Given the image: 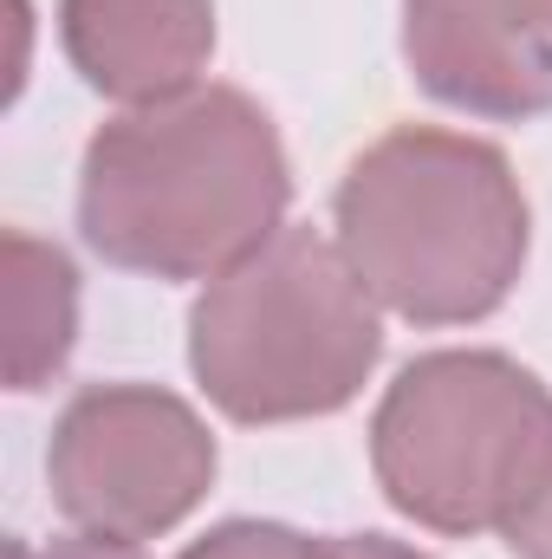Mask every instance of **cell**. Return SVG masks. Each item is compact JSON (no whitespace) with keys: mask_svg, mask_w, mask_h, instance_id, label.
Returning <instances> with one entry per match:
<instances>
[{"mask_svg":"<svg viewBox=\"0 0 552 559\" xmlns=\"http://www.w3.org/2000/svg\"><path fill=\"white\" fill-rule=\"evenodd\" d=\"M305 534H292L286 521H221L202 540H189L182 559H305Z\"/></svg>","mask_w":552,"mask_h":559,"instance_id":"obj_9","label":"cell"},{"mask_svg":"<svg viewBox=\"0 0 552 559\" xmlns=\"http://www.w3.org/2000/svg\"><path fill=\"white\" fill-rule=\"evenodd\" d=\"M7 559H143V547H118V540L72 534V540H52V547H26V540H13Z\"/></svg>","mask_w":552,"mask_h":559,"instance_id":"obj_12","label":"cell"},{"mask_svg":"<svg viewBox=\"0 0 552 559\" xmlns=\"http://www.w3.org/2000/svg\"><path fill=\"white\" fill-rule=\"evenodd\" d=\"M404 59L435 105L533 124L552 111V0H404Z\"/></svg>","mask_w":552,"mask_h":559,"instance_id":"obj_6","label":"cell"},{"mask_svg":"<svg viewBox=\"0 0 552 559\" xmlns=\"http://www.w3.org/2000/svg\"><path fill=\"white\" fill-rule=\"evenodd\" d=\"M552 468V391L507 352H422L371 417V475L429 534H507Z\"/></svg>","mask_w":552,"mask_h":559,"instance_id":"obj_4","label":"cell"},{"mask_svg":"<svg viewBox=\"0 0 552 559\" xmlns=\"http://www.w3.org/2000/svg\"><path fill=\"white\" fill-rule=\"evenodd\" d=\"M292 163L241 85L137 105L85 143L79 235L98 261L149 280H215L286 228Z\"/></svg>","mask_w":552,"mask_h":559,"instance_id":"obj_1","label":"cell"},{"mask_svg":"<svg viewBox=\"0 0 552 559\" xmlns=\"http://www.w3.org/2000/svg\"><path fill=\"white\" fill-rule=\"evenodd\" d=\"M0 261H7V384L46 391L72 345H79V267L65 261V248L7 228L0 235Z\"/></svg>","mask_w":552,"mask_h":559,"instance_id":"obj_8","label":"cell"},{"mask_svg":"<svg viewBox=\"0 0 552 559\" xmlns=\"http://www.w3.org/2000/svg\"><path fill=\"white\" fill-rule=\"evenodd\" d=\"M215 468L221 449L208 423L163 384H85L46 442L52 508L118 547L176 534L208 501Z\"/></svg>","mask_w":552,"mask_h":559,"instance_id":"obj_5","label":"cell"},{"mask_svg":"<svg viewBox=\"0 0 552 559\" xmlns=\"http://www.w3.org/2000/svg\"><path fill=\"white\" fill-rule=\"evenodd\" d=\"M501 540H507L514 559H552V468H547V481L533 488V501L514 514V527H507Z\"/></svg>","mask_w":552,"mask_h":559,"instance_id":"obj_10","label":"cell"},{"mask_svg":"<svg viewBox=\"0 0 552 559\" xmlns=\"http://www.w3.org/2000/svg\"><path fill=\"white\" fill-rule=\"evenodd\" d=\"M332 241L384 312L481 325L527 274L533 209L507 150L442 124H397L345 163Z\"/></svg>","mask_w":552,"mask_h":559,"instance_id":"obj_2","label":"cell"},{"mask_svg":"<svg viewBox=\"0 0 552 559\" xmlns=\"http://www.w3.org/2000/svg\"><path fill=\"white\" fill-rule=\"evenodd\" d=\"M384 358V319L338 241L279 228L189 306V371L228 423L338 417Z\"/></svg>","mask_w":552,"mask_h":559,"instance_id":"obj_3","label":"cell"},{"mask_svg":"<svg viewBox=\"0 0 552 559\" xmlns=\"http://www.w3.org/2000/svg\"><path fill=\"white\" fill-rule=\"evenodd\" d=\"M305 559H429L416 554L410 540H391V534H325V540H312Z\"/></svg>","mask_w":552,"mask_h":559,"instance_id":"obj_11","label":"cell"},{"mask_svg":"<svg viewBox=\"0 0 552 559\" xmlns=\"http://www.w3.org/2000/svg\"><path fill=\"white\" fill-rule=\"evenodd\" d=\"M72 72L111 105H163L195 92L215 59V0H59Z\"/></svg>","mask_w":552,"mask_h":559,"instance_id":"obj_7","label":"cell"}]
</instances>
